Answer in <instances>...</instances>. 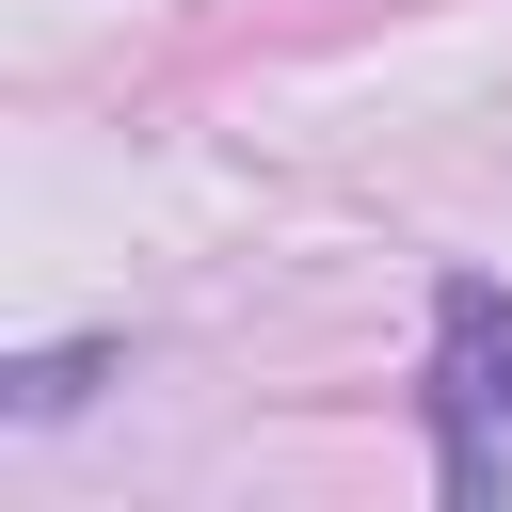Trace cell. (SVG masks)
Instances as JSON below:
<instances>
[{
    "mask_svg": "<svg viewBox=\"0 0 512 512\" xmlns=\"http://www.w3.org/2000/svg\"><path fill=\"white\" fill-rule=\"evenodd\" d=\"M448 416H464V480H480V416H512V304L448 288Z\"/></svg>",
    "mask_w": 512,
    "mask_h": 512,
    "instance_id": "6da1fadb",
    "label": "cell"
}]
</instances>
